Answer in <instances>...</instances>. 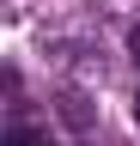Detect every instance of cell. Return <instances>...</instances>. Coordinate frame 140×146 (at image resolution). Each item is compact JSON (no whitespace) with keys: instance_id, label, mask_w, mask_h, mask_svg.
Segmentation results:
<instances>
[{"instance_id":"obj_1","label":"cell","mask_w":140,"mask_h":146,"mask_svg":"<svg viewBox=\"0 0 140 146\" xmlns=\"http://www.w3.org/2000/svg\"><path fill=\"white\" fill-rule=\"evenodd\" d=\"M6 146H55V140H49L43 128H25V122H12V128H6Z\"/></svg>"},{"instance_id":"obj_2","label":"cell","mask_w":140,"mask_h":146,"mask_svg":"<svg viewBox=\"0 0 140 146\" xmlns=\"http://www.w3.org/2000/svg\"><path fill=\"white\" fill-rule=\"evenodd\" d=\"M128 55H134V67H140V25L128 31Z\"/></svg>"},{"instance_id":"obj_3","label":"cell","mask_w":140,"mask_h":146,"mask_svg":"<svg viewBox=\"0 0 140 146\" xmlns=\"http://www.w3.org/2000/svg\"><path fill=\"white\" fill-rule=\"evenodd\" d=\"M134 122H140V98H134Z\"/></svg>"}]
</instances>
